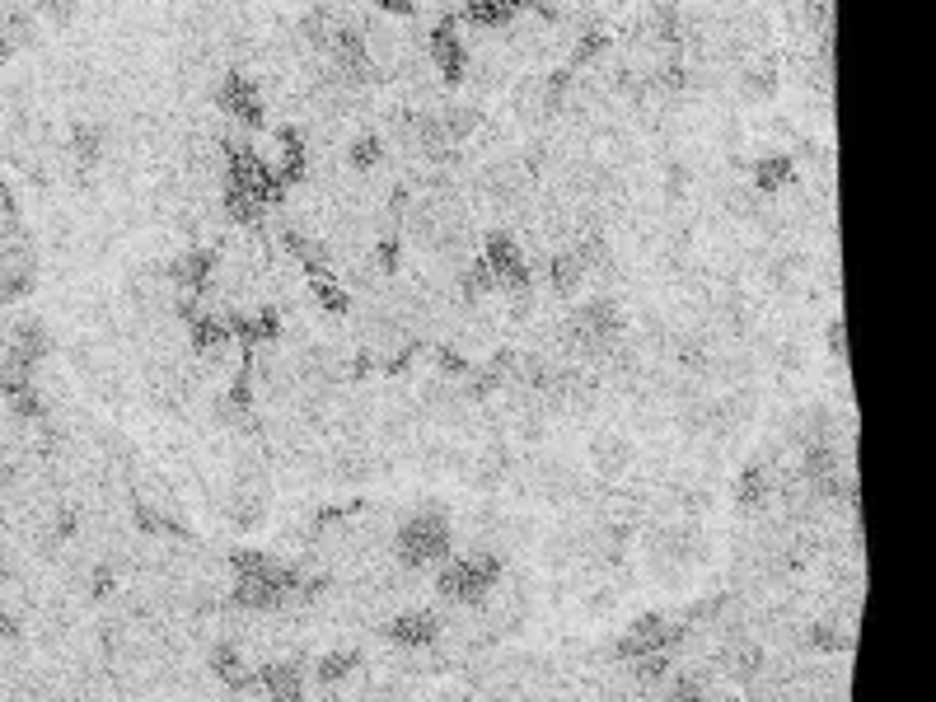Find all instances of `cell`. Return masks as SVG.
I'll list each match as a JSON object with an SVG mask.
<instances>
[{"mask_svg": "<svg viewBox=\"0 0 936 702\" xmlns=\"http://www.w3.org/2000/svg\"><path fill=\"white\" fill-rule=\"evenodd\" d=\"M258 684L272 693V698H300L305 688V674H300V660H281V665H263L258 670Z\"/></svg>", "mask_w": 936, "mask_h": 702, "instance_id": "cell-4", "label": "cell"}, {"mask_svg": "<svg viewBox=\"0 0 936 702\" xmlns=\"http://www.w3.org/2000/svg\"><path fill=\"white\" fill-rule=\"evenodd\" d=\"M501 581V562L492 553H473L464 562H450V567L436 576V590L450 604H483L492 595V585Z\"/></svg>", "mask_w": 936, "mask_h": 702, "instance_id": "cell-1", "label": "cell"}, {"mask_svg": "<svg viewBox=\"0 0 936 702\" xmlns=\"http://www.w3.org/2000/svg\"><path fill=\"white\" fill-rule=\"evenodd\" d=\"M754 183H759V192H777V188H787V183H791V164H787V155H782V160H763V164H754Z\"/></svg>", "mask_w": 936, "mask_h": 702, "instance_id": "cell-7", "label": "cell"}, {"mask_svg": "<svg viewBox=\"0 0 936 702\" xmlns=\"http://www.w3.org/2000/svg\"><path fill=\"white\" fill-rule=\"evenodd\" d=\"M632 464H637V450H632L623 436L595 440V473H600V478H623Z\"/></svg>", "mask_w": 936, "mask_h": 702, "instance_id": "cell-3", "label": "cell"}, {"mask_svg": "<svg viewBox=\"0 0 936 702\" xmlns=\"http://www.w3.org/2000/svg\"><path fill=\"white\" fill-rule=\"evenodd\" d=\"M356 665H361V656H356V651H342V656H323L319 665H314V674H319V684L333 688V684H342Z\"/></svg>", "mask_w": 936, "mask_h": 702, "instance_id": "cell-5", "label": "cell"}, {"mask_svg": "<svg viewBox=\"0 0 936 702\" xmlns=\"http://www.w3.org/2000/svg\"><path fill=\"white\" fill-rule=\"evenodd\" d=\"M384 637L394 646H412V651H422V646L440 642L445 637V623H440V614H426V609H417V614H398L394 623H384Z\"/></svg>", "mask_w": 936, "mask_h": 702, "instance_id": "cell-2", "label": "cell"}, {"mask_svg": "<svg viewBox=\"0 0 936 702\" xmlns=\"http://www.w3.org/2000/svg\"><path fill=\"white\" fill-rule=\"evenodd\" d=\"M380 155H384V141L375 132L356 136V146H351V169H356V174H370V169L380 164Z\"/></svg>", "mask_w": 936, "mask_h": 702, "instance_id": "cell-6", "label": "cell"}]
</instances>
